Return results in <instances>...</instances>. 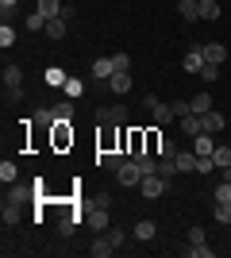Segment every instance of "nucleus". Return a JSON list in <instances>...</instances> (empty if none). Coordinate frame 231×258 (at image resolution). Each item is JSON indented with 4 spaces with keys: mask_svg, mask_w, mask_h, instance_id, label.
Returning a JSON list of instances; mask_svg holds the SVG:
<instances>
[{
    "mask_svg": "<svg viewBox=\"0 0 231 258\" xmlns=\"http://www.w3.org/2000/svg\"><path fill=\"white\" fill-rule=\"evenodd\" d=\"M97 123H104V127H127L131 112L123 104H104V108H97Z\"/></svg>",
    "mask_w": 231,
    "mask_h": 258,
    "instance_id": "nucleus-1",
    "label": "nucleus"
},
{
    "mask_svg": "<svg viewBox=\"0 0 231 258\" xmlns=\"http://www.w3.org/2000/svg\"><path fill=\"white\" fill-rule=\"evenodd\" d=\"M123 151L131 154V158H135V154H143L146 151V131L127 123V127H123Z\"/></svg>",
    "mask_w": 231,
    "mask_h": 258,
    "instance_id": "nucleus-2",
    "label": "nucleus"
},
{
    "mask_svg": "<svg viewBox=\"0 0 231 258\" xmlns=\"http://www.w3.org/2000/svg\"><path fill=\"white\" fill-rule=\"evenodd\" d=\"M69 147H73V127H69V123H54V127H50V151H69Z\"/></svg>",
    "mask_w": 231,
    "mask_h": 258,
    "instance_id": "nucleus-3",
    "label": "nucleus"
},
{
    "mask_svg": "<svg viewBox=\"0 0 231 258\" xmlns=\"http://www.w3.org/2000/svg\"><path fill=\"white\" fill-rule=\"evenodd\" d=\"M166 189H170V181H166L162 173H146L143 181H139V193L143 197H162Z\"/></svg>",
    "mask_w": 231,
    "mask_h": 258,
    "instance_id": "nucleus-4",
    "label": "nucleus"
},
{
    "mask_svg": "<svg viewBox=\"0 0 231 258\" xmlns=\"http://www.w3.org/2000/svg\"><path fill=\"white\" fill-rule=\"evenodd\" d=\"M116 177H120V185H139V181H143V170H139V162H135V158H127L120 170H116Z\"/></svg>",
    "mask_w": 231,
    "mask_h": 258,
    "instance_id": "nucleus-5",
    "label": "nucleus"
},
{
    "mask_svg": "<svg viewBox=\"0 0 231 258\" xmlns=\"http://www.w3.org/2000/svg\"><path fill=\"white\" fill-rule=\"evenodd\" d=\"M143 104L150 108L154 123H170V119H174V112H170V104H162V100H158V97H150V93H146V97H143Z\"/></svg>",
    "mask_w": 231,
    "mask_h": 258,
    "instance_id": "nucleus-6",
    "label": "nucleus"
},
{
    "mask_svg": "<svg viewBox=\"0 0 231 258\" xmlns=\"http://www.w3.org/2000/svg\"><path fill=\"white\" fill-rule=\"evenodd\" d=\"M177 127L185 131L189 139H197V135H204V116H197V112H189V116L177 119Z\"/></svg>",
    "mask_w": 231,
    "mask_h": 258,
    "instance_id": "nucleus-7",
    "label": "nucleus"
},
{
    "mask_svg": "<svg viewBox=\"0 0 231 258\" xmlns=\"http://www.w3.org/2000/svg\"><path fill=\"white\" fill-rule=\"evenodd\" d=\"M123 162H127V154H123V151H100L97 154V166H100V170H112V173L120 170Z\"/></svg>",
    "mask_w": 231,
    "mask_h": 258,
    "instance_id": "nucleus-8",
    "label": "nucleus"
},
{
    "mask_svg": "<svg viewBox=\"0 0 231 258\" xmlns=\"http://www.w3.org/2000/svg\"><path fill=\"white\" fill-rule=\"evenodd\" d=\"M8 201H12V205H27V201H39V189H35V185H12V189H8Z\"/></svg>",
    "mask_w": 231,
    "mask_h": 258,
    "instance_id": "nucleus-9",
    "label": "nucleus"
},
{
    "mask_svg": "<svg viewBox=\"0 0 231 258\" xmlns=\"http://www.w3.org/2000/svg\"><path fill=\"white\" fill-rule=\"evenodd\" d=\"M85 220H89V227H93V231H108V227H112L108 208H97V205H93V212H89Z\"/></svg>",
    "mask_w": 231,
    "mask_h": 258,
    "instance_id": "nucleus-10",
    "label": "nucleus"
},
{
    "mask_svg": "<svg viewBox=\"0 0 231 258\" xmlns=\"http://www.w3.org/2000/svg\"><path fill=\"white\" fill-rule=\"evenodd\" d=\"M185 74H200V70H204V66H208V58H204V50H200V46H193V50L185 54Z\"/></svg>",
    "mask_w": 231,
    "mask_h": 258,
    "instance_id": "nucleus-11",
    "label": "nucleus"
},
{
    "mask_svg": "<svg viewBox=\"0 0 231 258\" xmlns=\"http://www.w3.org/2000/svg\"><path fill=\"white\" fill-rule=\"evenodd\" d=\"M89 254H93V258H108V254H116V247H112L108 231H100V235L93 239V247H89Z\"/></svg>",
    "mask_w": 231,
    "mask_h": 258,
    "instance_id": "nucleus-12",
    "label": "nucleus"
},
{
    "mask_svg": "<svg viewBox=\"0 0 231 258\" xmlns=\"http://www.w3.org/2000/svg\"><path fill=\"white\" fill-rule=\"evenodd\" d=\"M89 74L97 77V81H108V77L116 74V62H112V58H97V62L89 66Z\"/></svg>",
    "mask_w": 231,
    "mask_h": 258,
    "instance_id": "nucleus-13",
    "label": "nucleus"
},
{
    "mask_svg": "<svg viewBox=\"0 0 231 258\" xmlns=\"http://www.w3.org/2000/svg\"><path fill=\"white\" fill-rule=\"evenodd\" d=\"M108 89L112 93H127V89H131V70H116V74L108 77Z\"/></svg>",
    "mask_w": 231,
    "mask_h": 258,
    "instance_id": "nucleus-14",
    "label": "nucleus"
},
{
    "mask_svg": "<svg viewBox=\"0 0 231 258\" xmlns=\"http://www.w3.org/2000/svg\"><path fill=\"white\" fill-rule=\"evenodd\" d=\"M223 127H227L223 112H216V108H212V112H204V131H208V135H220Z\"/></svg>",
    "mask_w": 231,
    "mask_h": 258,
    "instance_id": "nucleus-15",
    "label": "nucleus"
},
{
    "mask_svg": "<svg viewBox=\"0 0 231 258\" xmlns=\"http://www.w3.org/2000/svg\"><path fill=\"white\" fill-rule=\"evenodd\" d=\"M4 89H23V70L16 62L4 66Z\"/></svg>",
    "mask_w": 231,
    "mask_h": 258,
    "instance_id": "nucleus-16",
    "label": "nucleus"
},
{
    "mask_svg": "<svg viewBox=\"0 0 231 258\" xmlns=\"http://www.w3.org/2000/svg\"><path fill=\"white\" fill-rule=\"evenodd\" d=\"M66 27H69V20L66 16H58V20H46V39H66Z\"/></svg>",
    "mask_w": 231,
    "mask_h": 258,
    "instance_id": "nucleus-17",
    "label": "nucleus"
},
{
    "mask_svg": "<svg viewBox=\"0 0 231 258\" xmlns=\"http://www.w3.org/2000/svg\"><path fill=\"white\" fill-rule=\"evenodd\" d=\"M177 173H193L197 170V151H177Z\"/></svg>",
    "mask_w": 231,
    "mask_h": 258,
    "instance_id": "nucleus-18",
    "label": "nucleus"
},
{
    "mask_svg": "<svg viewBox=\"0 0 231 258\" xmlns=\"http://www.w3.org/2000/svg\"><path fill=\"white\" fill-rule=\"evenodd\" d=\"M177 16H181V20H200V4L197 0H177Z\"/></svg>",
    "mask_w": 231,
    "mask_h": 258,
    "instance_id": "nucleus-19",
    "label": "nucleus"
},
{
    "mask_svg": "<svg viewBox=\"0 0 231 258\" xmlns=\"http://www.w3.org/2000/svg\"><path fill=\"white\" fill-rule=\"evenodd\" d=\"M204 50V58H208L212 66H223V58H227V50H223V43H204L200 46Z\"/></svg>",
    "mask_w": 231,
    "mask_h": 258,
    "instance_id": "nucleus-20",
    "label": "nucleus"
},
{
    "mask_svg": "<svg viewBox=\"0 0 231 258\" xmlns=\"http://www.w3.org/2000/svg\"><path fill=\"white\" fill-rule=\"evenodd\" d=\"M189 108H193L197 116H204V112H212V93H193V100H189Z\"/></svg>",
    "mask_w": 231,
    "mask_h": 258,
    "instance_id": "nucleus-21",
    "label": "nucleus"
},
{
    "mask_svg": "<svg viewBox=\"0 0 231 258\" xmlns=\"http://www.w3.org/2000/svg\"><path fill=\"white\" fill-rule=\"evenodd\" d=\"M39 12H43L46 20H58V16L66 12V4H62V0H39Z\"/></svg>",
    "mask_w": 231,
    "mask_h": 258,
    "instance_id": "nucleus-22",
    "label": "nucleus"
},
{
    "mask_svg": "<svg viewBox=\"0 0 231 258\" xmlns=\"http://www.w3.org/2000/svg\"><path fill=\"white\" fill-rule=\"evenodd\" d=\"M193 151H197V154H212V151H216V135H208V131L197 135V139H193Z\"/></svg>",
    "mask_w": 231,
    "mask_h": 258,
    "instance_id": "nucleus-23",
    "label": "nucleus"
},
{
    "mask_svg": "<svg viewBox=\"0 0 231 258\" xmlns=\"http://www.w3.org/2000/svg\"><path fill=\"white\" fill-rule=\"evenodd\" d=\"M154 231H158V227H154V220H139V224H135V239H139V243H150Z\"/></svg>",
    "mask_w": 231,
    "mask_h": 258,
    "instance_id": "nucleus-24",
    "label": "nucleus"
},
{
    "mask_svg": "<svg viewBox=\"0 0 231 258\" xmlns=\"http://www.w3.org/2000/svg\"><path fill=\"white\" fill-rule=\"evenodd\" d=\"M54 116H58V123H73V100H58Z\"/></svg>",
    "mask_w": 231,
    "mask_h": 258,
    "instance_id": "nucleus-25",
    "label": "nucleus"
},
{
    "mask_svg": "<svg viewBox=\"0 0 231 258\" xmlns=\"http://www.w3.org/2000/svg\"><path fill=\"white\" fill-rule=\"evenodd\" d=\"M212 162H216V170H223V166H231V147H223V143H216V151H212Z\"/></svg>",
    "mask_w": 231,
    "mask_h": 258,
    "instance_id": "nucleus-26",
    "label": "nucleus"
},
{
    "mask_svg": "<svg viewBox=\"0 0 231 258\" xmlns=\"http://www.w3.org/2000/svg\"><path fill=\"white\" fill-rule=\"evenodd\" d=\"M135 162H139V170H143V177L146 173H158V158H154V154H135Z\"/></svg>",
    "mask_w": 231,
    "mask_h": 258,
    "instance_id": "nucleus-27",
    "label": "nucleus"
},
{
    "mask_svg": "<svg viewBox=\"0 0 231 258\" xmlns=\"http://www.w3.org/2000/svg\"><path fill=\"white\" fill-rule=\"evenodd\" d=\"M200 4V20H220V4L216 0H197Z\"/></svg>",
    "mask_w": 231,
    "mask_h": 258,
    "instance_id": "nucleus-28",
    "label": "nucleus"
},
{
    "mask_svg": "<svg viewBox=\"0 0 231 258\" xmlns=\"http://www.w3.org/2000/svg\"><path fill=\"white\" fill-rule=\"evenodd\" d=\"M35 123H39V127H54V123H58L54 108H39V112H35Z\"/></svg>",
    "mask_w": 231,
    "mask_h": 258,
    "instance_id": "nucleus-29",
    "label": "nucleus"
},
{
    "mask_svg": "<svg viewBox=\"0 0 231 258\" xmlns=\"http://www.w3.org/2000/svg\"><path fill=\"white\" fill-rule=\"evenodd\" d=\"M16 224H20V205L4 201V227H16Z\"/></svg>",
    "mask_w": 231,
    "mask_h": 258,
    "instance_id": "nucleus-30",
    "label": "nucleus"
},
{
    "mask_svg": "<svg viewBox=\"0 0 231 258\" xmlns=\"http://www.w3.org/2000/svg\"><path fill=\"white\" fill-rule=\"evenodd\" d=\"M185 254H189V258H212L216 250H212V247H204V243H189V247H185Z\"/></svg>",
    "mask_w": 231,
    "mask_h": 258,
    "instance_id": "nucleus-31",
    "label": "nucleus"
},
{
    "mask_svg": "<svg viewBox=\"0 0 231 258\" xmlns=\"http://www.w3.org/2000/svg\"><path fill=\"white\" fill-rule=\"evenodd\" d=\"M69 77H66V70H58V66H50L46 70V85H66Z\"/></svg>",
    "mask_w": 231,
    "mask_h": 258,
    "instance_id": "nucleus-32",
    "label": "nucleus"
},
{
    "mask_svg": "<svg viewBox=\"0 0 231 258\" xmlns=\"http://www.w3.org/2000/svg\"><path fill=\"white\" fill-rule=\"evenodd\" d=\"M216 224H231V201H216Z\"/></svg>",
    "mask_w": 231,
    "mask_h": 258,
    "instance_id": "nucleus-33",
    "label": "nucleus"
},
{
    "mask_svg": "<svg viewBox=\"0 0 231 258\" xmlns=\"http://www.w3.org/2000/svg\"><path fill=\"white\" fill-rule=\"evenodd\" d=\"M62 93H66L69 100H77V97H81V93H85V89H81V81H77V77H69L66 85H62Z\"/></svg>",
    "mask_w": 231,
    "mask_h": 258,
    "instance_id": "nucleus-34",
    "label": "nucleus"
},
{
    "mask_svg": "<svg viewBox=\"0 0 231 258\" xmlns=\"http://www.w3.org/2000/svg\"><path fill=\"white\" fill-rule=\"evenodd\" d=\"M170 112H174V119H181V116H189V112H193V108H189V100H170Z\"/></svg>",
    "mask_w": 231,
    "mask_h": 258,
    "instance_id": "nucleus-35",
    "label": "nucleus"
},
{
    "mask_svg": "<svg viewBox=\"0 0 231 258\" xmlns=\"http://www.w3.org/2000/svg\"><path fill=\"white\" fill-rule=\"evenodd\" d=\"M16 173H20V170H16V162H4V166H0V181L12 185V181H16Z\"/></svg>",
    "mask_w": 231,
    "mask_h": 258,
    "instance_id": "nucleus-36",
    "label": "nucleus"
},
{
    "mask_svg": "<svg viewBox=\"0 0 231 258\" xmlns=\"http://www.w3.org/2000/svg\"><path fill=\"white\" fill-rule=\"evenodd\" d=\"M197 77H200V81H204V85H212V81L220 77V66H212V62H208V66H204V70H200Z\"/></svg>",
    "mask_w": 231,
    "mask_h": 258,
    "instance_id": "nucleus-37",
    "label": "nucleus"
},
{
    "mask_svg": "<svg viewBox=\"0 0 231 258\" xmlns=\"http://www.w3.org/2000/svg\"><path fill=\"white\" fill-rule=\"evenodd\" d=\"M27 27H31V31H46V16L43 12H31V16H27Z\"/></svg>",
    "mask_w": 231,
    "mask_h": 258,
    "instance_id": "nucleus-38",
    "label": "nucleus"
},
{
    "mask_svg": "<svg viewBox=\"0 0 231 258\" xmlns=\"http://www.w3.org/2000/svg\"><path fill=\"white\" fill-rule=\"evenodd\" d=\"M108 239H112V247L120 250L123 243H127V231H123V227H108Z\"/></svg>",
    "mask_w": 231,
    "mask_h": 258,
    "instance_id": "nucleus-39",
    "label": "nucleus"
},
{
    "mask_svg": "<svg viewBox=\"0 0 231 258\" xmlns=\"http://www.w3.org/2000/svg\"><path fill=\"white\" fill-rule=\"evenodd\" d=\"M158 158H177V147H174V139H162V147H158Z\"/></svg>",
    "mask_w": 231,
    "mask_h": 258,
    "instance_id": "nucleus-40",
    "label": "nucleus"
},
{
    "mask_svg": "<svg viewBox=\"0 0 231 258\" xmlns=\"http://www.w3.org/2000/svg\"><path fill=\"white\" fill-rule=\"evenodd\" d=\"M208 170H216L212 154H197V173H208Z\"/></svg>",
    "mask_w": 231,
    "mask_h": 258,
    "instance_id": "nucleus-41",
    "label": "nucleus"
},
{
    "mask_svg": "<svg viewBox=\"0 0 231 258\" xmlns=\"http://www.w3.org/2000/svg\"><path fill=\"white\" fill-rule=\"evenodd\" d=\"M12 43H16V31H12L8 23H4V27H0V46H4V50H8Z\"/></svg>",
    "mask_w": 231,
    "mask_h": 258,
    "instance_id": "nucleus-42",
    "label": "nucleus"
},
{
    "mask_svg": "<svg viewBox=\"0 0 231 258\" xmlns=\"http://www.w3.org/2000/svg\"><path fill=\"white\" fill-rule=\"evenodd\" d=\"M112 62H116V70H131V54H112Z\"/></svg>",
    "mask_w": 231,
    "mask_h": 258,
    "instance_id": "nucleus-43",
    "label": "nucleus"
},
{
    "mask_svg": "<svg viewBox=\"0 0 231 258\" xmlns=\"http://www.w3.org/2000/svg\"><path fill=\"white\" fill-rule=\"evenodd\" d=\"M204 239H208V235H204V227H200V224L189 227V243H204Z\"/></svg>",
    "mask_w": 231,
    "mask_h": 258,
    "instance_id": "nucleus-44",
    "label": "nucleus"
},
{
    "mask_svg": "<svg viewBox=\"0 0 231 258\" xmlns=\"http://www.w3.org/2000/svg\"><path fill=\"white\" fill-rule=\"evenodd\" d=\"M4 100H8V104H20V100H23V89H4Z\"/></svg>",
    "mask_w": 231,
    "mask_h": 258,
    "instance_id": "nucleus-45",
    "label": "nucleus"
},
{
    "mask_svg": "<svg viewBox=\"0 0 231 258\" xmlns=\"http://www.w3.org/2000/svg\"><path fill=\"white\" fill-rule=\"evenodd\" d=\"M216 201H231V181L216 185Z\"/></svg>",
    "mask_w": 231,
    "mask_h": 258,
    "instance_id": "nucleus-46",
    "label": "nucleus"
},
{
    "mask_svg": "<svg viewBox=\"0 0 231 258\" xmlns=\"http://www.w3.org/2000/svg\"><path fill=\"white\" fill-rule=\"evenodd\" d=\"M93 205H97V208H108L112 197H108V193H97V197H93Z\"/></svg>",
    "mask_w": 231,
    "mask_h": 258,
    "instance_id": "nucleus-47",
    "label": "nucleus"
},
{
    "mask_svg": "<svg viewBox=\"0 0 231 258\" xmlns=\"http://www.w3.org/2000/svg\"><path fill=\"white\" fill-rule=\"evenodd\" d=\"M16 4H20V0H0V12H4V16H12V8H16Z\"/></svg>",
    "mask_w": 231,
    "mask_h": 258,
    "instance_id": "nucleus-48",
    "label": "nucleus"
},
{
    "mask_svg": "<svg viewBox=\"0 0 231 258\" xmlns=\"http://www.w3.org/2000/svg\"><path fill=\"white\" fill-rule=\"evenodd\" d=\"M223 181H231V166H223Z\"/></svg>",
    "mask_w": 231,
    "mask_h": 258,
    "instance_id": "nucleus-49",
    "label": "nucleus"
}]
</instances>
